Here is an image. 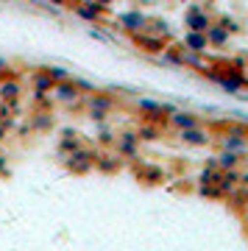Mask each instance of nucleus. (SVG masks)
Here are the masks:
<instances>
[{
  "mask_svg": "<svg viewBox=\"0 0 248 251\" xmlns=\"http://www.w3.org/2000/svg\"><path fill=\"white\" fill-rule=\"evenodd\" d=\"M95 156H98L95 148H84V145H78L75 151L64 153L62 162H64V168H67L70 173H75V176H84V173L95 171Z\"/></svg>",
  "mask_w": 248,
  "mask_h": 251,
  "instance_id": "f257e3e1",
  "label": "nucleus"
},
{
  "mask_svg": "<svg viewBox=\"0 0 248 251\" xmlns=\"http://www.w3.org/2000/svg\"><path fill=\"white\" fill-rule=\"evenodd\" d=\"M84 106H87L89 120H95L98 126H103L106 117H109V112L115 109V100L109 98V95H103V92H89L87 100H84Z\"/></svg>",
  "mask_w": 248,
  "mask_h": 251,
  "instance_id": "f03ea898",
  "label": "nucleus"
},
{
  "mask_svg": "<svg viewBox=\"0 0 248 251\" xmlns=\"http://www.w3.org/2000/svg\"><path fill=\"white\" fill-rule=\"evenodd\" d=\"M221 148L246 153L248 151V128L243 123H229L226 126V131L221 134Z\"/></svg>",
  "mask_w": 248,
  "mask_h": 251,
  "instance_id": "7ed1b4c3",
  "label": "nucleus"
},
{
  "mask_svg": "<svg viewBox=\"0 0 248 251\" xmlns=\"http://www.w3.org/2000/svg\"><path fill=\"white\" fill-rule=\"evenodd\" d=\"M131 39H134V45L140 48L142 53H151V56H159L162 50L168 48V39L151 34V31H137V34H131Z\"/></svg>",
  "mask_w": 248,
  "mask_h": 251,
  "instance_id": "20e7f679",
  "label": "nucleus"
},
{
  "mask_svg": "<svg viewBox=\"0 0 248 251\" xmlns=\"http://www.w3.org/2000/svg\"><path fill=\"white\" fill-rule=\"evenodd\" d=\"M178 143L193 145V148H206L212 143V134L206 131L204 126H193V128H178Z\"/></svg>",
  "mask_w": 248,
  "mask_h": 251,
  "instance_id": "39448f33",
  "label": "nucleus"
},
{
  "mask_svg": "<svg viewBox=\"0 0 248 251\" xmlns=\"http://www.w3.org/2000/svg\"><path fill=\"white\" fill-rule=\"evenodd\" d=\"M140 137H137V131H123V134L115 137V151L120 153V156H125V159H134V156H140Z\"/></svg>",
  "mask_w": 248,
  "mask_h": 251,
  "instance_id": "423d86ee",
  "label": "nucleus"
},
{
  "mask_svg": "<svg viewBox=\"0 0 248 251\" xmlns=\"http://www.w3.org/2000/svg\"><path fill=\"white\" fill-rule=\"evenodd\" d=\"M50 92H53L56 103H64V106H73V103L81 98V90L73 84V78H64V81H59V84H53Z\"/></svg>",
  "mask_w": 248,
  "mask_h": 251,
  "instance_id": "0eeeda50",
  "label": "nucleus"
},
{
  "mask_svg": "<svg viewBox=\"0 0 248 251\" xmlns=\"http://www.w3.org/2000/svg\"><path fill=\"white\" fill-rule=\"evenodd\" d=\"M95 171L103 173V176H115V173L123 171V159L117 151H106V153H98L95 156Z\"/></svg>",
  "mask_w": 248,
  "mask_h": 251,
  "instance_id": "6e6552de",
  "label": "nucleus"
},
{
  "mask_svg": "<svg viewBox=\"0 0 248 251\" xmlns=\"http://www.w3.org/2000/svg\"><path fill=\"white\" fill-rule=\"evenodd\" d=\"M117 23H120V28L123 31H128V34H137V31H145V25H148V14L140 9H131V11H123L120 17H117Z\"/></svg>",
  "mask_w": 248,
  "mask_h": 251,
  "instance_id": "1a4fd4ad",
  "label": "nucleus"
},
{
  "mask_svg": "<svg viewBox=\"0 0 248 251\" xmlns=\"http://www.w3.org/2000/svg\"><path fill=\"white\" fill-rule=\"evenodd\" d=\"M75 14H78L81 20H87V23H92V25H95V23H100V20H103V14H106V6H100V3H95V0H84V3H75Z\"/></svg>",
  "mask_w": 248,
  "mask_h": 251,
  "instance_id": "9d476101",
  "label": "nucleus"
},
{
  "mask_svg": "<svg viewBox=\"0 0 248 251\" xmlns=\"http://www.w3.org/2000/svg\"><path fill=\"white\" fill-rule=\"evenodd\" d=\"M181 50H190V53H206L209 50V39H206V31H190L187 28L184 39H181Z\"/></svg>",
  "mask_w": 248,
  "mask_h": 251,
  "instance_id": "9b49d317",
  "label": "nucleus"
},
{
  "mask_svg": "<svg viewBox=\"0 0 248 251\" xmlns=\"http://www.w3.org/2000/svg\"><path fill=\"white\" fill-rule=\"evenodd\" d=\"M206 39H209V48H229L231 34L212 20V23H209V28H206Z\"/></svg>",
  "mask_w": 248,
  "mask_h": 251,
  "instance_id": "f8f14e48",
  "label": "nucleus"
},
{
  "mask_svg": "<svg viewBox=\"0 0 248 251\" xmlns=\"http://www.w3.org/2000/svg\"><path fill=\"white\" fill-rule=\"evenodd\" d=\"M23 95V84L14 75H3L0 78V100H17Z\"/></svg>",
  "mask_w": 248,
  "mask_h": 251,
  "instance_id": "ddd939ff",
  "label": "nucleus"
},
{
  "mask_svg": "<svg viewBox=\"0 0 248 251\" xmlns=\"http://www.w3.org/2000/svg\"><path fill=\"white\" fill-rule=\"evenodd\" d=\"M215 184L221 187L223 196H229L231 190L240 184V171H237V168H229V171H218V179H215Z\"/></svg>",
  "mask_w": 248,
  "mask_h": 251,
  "instance_id": "4468645a",
  "label": "nucleus"
},
{
  "mask_svg": "<svg viewBox=\"0 0 248 251\" xmlns=\"http://www.w3.org/2000/svg\"><path fill=\"white\" fill-rule=\"evenodd\" d=\"M168 123L178 131V128H193V126H201V120H198V115H193V112H181V109H176V112L168 117Z\"/></svg>",
  "mask_w": 248,
  "mask_h": 251,
  "instance_id": "2eb2a0df",
  "label": "nucleus"
},
{
  "mask_svg": "<svg viewBox=\"0 0 248 251\" xmlns=\"http://www.w3.org/2000/svg\"><path fill=\"white\" fill-rule=\"evenodd\" d=\"M240 162H243V153L237 151H229V148H223L218 156H215V165H218V171H229V168H240Z\"/></svg>",
  "mask_w": 248,
  "mask_h": 251,
  "instance_id": "dca6fc26",
  "label": "nucleus"
},
{
  "mask_svg": "<svg viewBox=\"0 0 248 251\" xmlns=\"http://www.w3.org/2000/svg\"><path fill=\"white\" fill-rule=\"evenodd\" d=\"M137 137H140V143H156L162 137V123H148V120H142L140 128H137Z\"/></svg>",
  "mask_w": 248,
  "mask_h": 251,
  "instance_id": "f3484780",
  "label": "nucleus"
},
{
  "mask_svg": "<svg viewBox=\"0 0 248 251\" xmlns=\"http://www.w3.org/2000/svg\"><path fill=\"white\" fill-rule=\"evenodd\" d=\"M137 179L145 181V184H162L165 181V171L153 168V165H142V168H137Z\"/></svg>",
  "mask_w": 248,
  "mask_h": 251,
  "instance_id": "a211bd4d",
  "label": "nucleus"
},
{
  "mask_svg": "<svg viewBox=\"0 0 248 251\" xmlns=\"http://www.w3.org/2000/svg\"><path fill=\"white\" fill-rule=\"evenodd\" d=\"M212 23V17L206 14V11H193V14H184V25L190 31H206Z\"/></svg>",
  "mask_w": 248,
  "mask_h": 251,
  "instance_id": "6ab92c4d",
  "label": "nucleus"
},
{
  "mask_svg": "<svg viewBox=\"0 0 248 251\" xmlns=\"http://www.w3.org/2000/svg\"><path fill=\"white\" fill-rule=\"evenodd\" d=\"M53 115L48 112V109H39V112H34V117H31V131H50L53 128Z\"/></svg>",
  "mask_w": 248,
  "mask_h": 251,
  "instance_id": "aec40b11",
  "label": "nucleus"
},
{
  "mask_svg": "<svg viewBox=\"0 0 248 251\" xmlns=\"http://www.w3.org/2000/svg\"><path fill=\"white\" fill-rule=\"evenodd\" d=\"M81 145V137L75 134V131H73V128H64L62 131V140H59V153H70V151H75V148H78Z\"/></svg>",
  "mask_w": 248,
  "mask_h": 251,
  "instance_id": "412c9836",
  "label": "nucleus"
},
{
  "mask_svg": "<svg viewBox=\"0 0 248 251\" xmlns=\"http://www.w3.org/2000/svg\"><path fill=\"white\" fill-rule=\"evenodd\" d=\"M159 59H162V64H173V67H184V50L181 48H176V45H168L165 50L159 53Z\"/></svg>",
  "mask_w": 248,
  "mask_h": 251,
  "instance_id": "4be33fe9",
  "label": "nucleus"
},
{
  "mask_svg": "<svg viewBox=\"0 0 248 251\" xmlns=\"http://www.w3.org/2000/svg\"><path fill=\"white\" fill-rule=\"evenodd\" d=\"M50 90H53V81L48 78L42 70L34 75V98L39 100V98H45V95H50Z\"/></svg>",
  "mask_w": 248,
  "mask_h": 251,
  "instance_id": "5701e85b",
  "label": "nucleus"
},
{
  "mask_svg": "<svg viewBox=\"0 0 248 251\" xmlns=\"http://www.w3.org/2000/svg\"><path fill=\"white\" fill-rule=\"evenodd\" d=\"M198 196H201V198H212V201H223V198H226L215 181H212V184H198Z\"/></svg>",
  "mask_w": 248,
  "mask_h": 251,
  "instance_id": "b1692460",
  "label": "nucleus"
},
{
  "mask_svg": "<svg viewBox=\"0 0 248 251\" xmlns=\"http://www.w3.org/2000/svg\"><path fill=\"white\" fill-rule=\"evenodd\" d=\"M42 73L48 75V78L53 81V84H59V81L70 78V73L64 70V67H59V64H50V67H42Z\"/></svg>",
  "mask_w": 248,
  "mask_h": 251,
  "instance_id": "393cba45",
  "label": "nucleus"
},
{
  "mask_svg": "<svg viewBox=\"0 0 248 251\" xmlns=\"http://www.w3.org/2000/svg\"><path fill=\"white\" fill-rule=\"evenodd\" d=\"M145 31H151V34H156V36H165V39L170 36V28H168V23H165V20H148Z\"/></svg>",
  "mask_w": 248,
  "mask_h": 251,
  "instance_id": "a878e982",
  "label": "nucleus"
},
{
  "mask_svg": "<svg viewBox=\"0 0 248 251\" xmlns=\"http://www.w3.org/2000/svg\"><path fill=\"white\" fill-rule=\"evenodd\" d=\"M215 23H218V25H221V28H226V31H229L231 36H234V34H240V31H243V25H240V23H237V20H234V17H229V14H223V17H218V20H215Z\"/></svg>",
  "mask_w": 248,
  "mask_h": 251,
  "instance_id": "bb28decb",
  "label": "nucleus"
},
{
  "mask_svg": "<svg viewBox=\"0 0 248 251\" xmlns=\"http://www.w3.org/2000/svg\"><path fill=\"white\" fill-rule=\"evenodd\" d=\"M215 179H218V165H206L198 176V184H212Z\"/></svg>",
  "mask_w": 248,
  "mask_h": 251,
  "instance_id": "cd10ccee",
  "label": "nucleus"
},
{
  "mask_svg": "<svg viewBox=\"0 0 248 251\" xmlns=\"http://www.w3.org/2000/svg\"><path fill=\"white\" fill-rule=\"evenodd\" d=\"M181 62L190 64V67H198V70L206 64V62H204V53H190V50H184V59H181Z\"/></svg>",
  "mask_w": 248,
  "mask_h": 251,
  "instance_id": "c85d7f7f",
  "label": "nucleus"
},
{
  "mask_svg": "<svg viewBox=\"0 0 248 251\" xmlns=\"http://www.w3.org/2000/svg\"><path fill=\"white\" fill-rule=\"evenodd\" d=\"M98 143L103 145V148H109V145H115V134H112L109 128H103V131H100V137H98Z\"/></svg>",
  "mask_w": 248,
  "mask_h": 251,
  "instance_id": "c756f323",
  "label": "nucleus"
},
{
  "mask_svg": "<svg viewBox=\"0 0 248 251\" xmlns=\"http://www.w3.org/2000/svg\"><path fill=\"white\" fill-rule=\"evenodd\" d=\"M73 84H75V87H78L81 92H92V84H89V81H81V78H73Z\"/></svg>",
  "mask_w": 248,
  "mask_h": 251,
  "instance_id": "7c9ffc66",
  "label": "nucleus"
},
{
  "mask_svg": "<svg viewBox=\"0 0 248 251\" xmlns=\"http://www.w3.org/2000/svg\"><path fill=\"white\" fill-rule=\"evenodd\" d=\"M6 173H9V156L0 153V176H6Z\"/></svg>",
  "mask_w": 248,
  "mask_h": 251,
  "instance_id": "2f4dec72",
  "label": "nucleus"
},
{
  "mask_svg": "<svg viewBox=\"0 0 248 251\" xmlns=\"http://www.w3.org/2000/svg\"><path fill=\"white\" fill-rule=\"evenodd\" d=\"M89 36H95V39H100V42H106V39H109V36H106V34H100L98 28H89Z\"/></svg>",
  "mask_w": 248,
  "mask_h": 251,
  "instance_id": "473e14b6",
  "label": "nucleus"
},
{
  "mask_svg": "<svg viewBox=\"0 0 248 251\" xmlns=\"http://www.w3.org/2000/svg\"><path fill=\"white\" fill-rule=\"evenodd\" d=\"M6 134H9V128H6V123H0V143L6 140Z\"/></svg>",
  "mask_w": 248,
  "mask_h": 251,
  "instance_id": "72a5a7b5",
  "label": "nucleus"
},
{
  "mask_svg": "<svg viewBox=\"0 0 248 251\" xmlns=\"http://www.w3.org/2000/svg\"><path fill=\"white\" fill-rule=\"evenodd\" d=\"M95 3H100V6H106V9L112 6V0H95Z\"/></svg>",
  "mask_w": 248,
  "mask_h": 251,
  "instance_id": "f704fd0d",
  "label": "nucleus"
},
{
  "mask_svg": "<svg viewBox=\"0 0 248 251\" xmlns=\"http://www.w3.org/2000/svg\"><path fill=\"white\" fill-rule=\"evenodd\" d=\"M48 3H53V6H64V0H48Z\"/></svg>",
  "mask_w": 248,
  "mask_h": 251,
  "instance_id": "c9c22d12",
  "label": "nucleus"
}]
</instances>
